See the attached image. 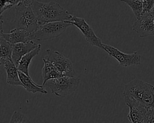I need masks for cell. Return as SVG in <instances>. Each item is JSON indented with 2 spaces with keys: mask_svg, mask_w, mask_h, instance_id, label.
Listing matches in <instances>:
<instances>
[{
  "mask_svg": "<svg viewBox=\"0 0 154 123\" xmlns=\"http://www.w3.org/2000/svg\"><path fill=\"white\" fill-rule=\"evenodd\" d=\"M123 95L146 108L154 107V86L141 80L134 79L127 83Z\"/></svg>",
  "mask_w": 154,
  "mask_h": 123,
  "instance_id": "1",
  "label": "cell"
},
{
  "mask_svg": "<svg viewBox=\"0 0 154 123\" xmlns=\"http://www.w3.org/2000/svg\"><path fill=\"white\" fill-rule=\"evenodd\" d=\"M31 7L37 20L40 22L68 21L72 16L67 10L53 1L41 2L34 0Z\"/></svg>",
  "mask_w": 154,
  "mask_h": 123,
  "instance_id": "2",
  "label": "cell"
},
{
  "mask_svg": "<svg viewBox=\"0 0 154 123\" xmlns=\"http://www.w3.org/2000/svg\"><path fill=\"white\" fill-rule=\"evenodd\" d=\"M79 84V78L63 76L48 80L44 86L49 88L54 95L60 97H66L74 93L78 89Z\"/></svg>",
  "mask_w": 154,
  "mask_h": 123,
  "instance_id": "3",
  "label": "cell"
},
{
  "mask_svg": "<svg viewBox=\"0 0 154 123\" xmlns=\"http://www.w3.org/2000/svg\"><path fill=\"white\" fill-rule=\"evenodd\" d=\"M15 7V28L31 33L35 32L38 27V21L31 5L19 3Z\"/></svg>",
  "mask_w": 154,
  "mask_h": 123,
  "instance_id": "4",
  "label": "cell"
},
{
  "mask_svg": "<svg viewBox=\"0 0 154 123\" xmlns=\"http://www.w3.org/2000/svg\"><path fill=\"white\" fill-rule=\"evenodd\" d=\"M70 25L72 24L66 21L38 22V27L35 32H32V37L33 40L38 41L54 39L63 34Z\"/></svg>",
  "mask_w": 154,
  "mask_h": 123,
  "instance_id": "5",
  "label": "cell"
},
{
  "mask_svg": "<svg viewBox=\"0 0 154 123\" xmlns=\"http://www.w3.org/2000/svg\"><path fill=\"white\" fill-rule=\"evenodd\" d=\"M46 52L48 55L45 58L53 64L63 76L76 77L73 65L69 58L65 57L59 52L50 49H46Z\"/></svg>",
  "mask_w": 154,
  "mask_h": 123,
  "instance_id": "6",
  "label": "cell"
},
{
  "mask_svg": "<svg viewBox=\"0 0 154 123\" xmlns=\"http://www.w3.org/2000/svg\"><path fill=\"white\" fill-rule=\"evenodd\" d=\"M102 49L109 56L116 59L123 67L138 65L141 64V55L137 52H134L132 53H125L112 46L104 43H103Z\"/></svg>",
  "mask_w": 154,
  "mask_h": 123,
  "instance_id": "7",
  "label": "cell"
},
{
  "mask_svg": "<svg viewBox=\"0 0 154 123\" xmlns=\"http://www.w3.org/2000/svg\"><path fill=\"white\" fill-rule=\"evenodd\" d=\"M66 22L71 23L72 25H74L76 28H78L84 35L85 40L90 45L96 46L102 49L103 43H102L101 39L96 36L93 29L87 23L84 18L72 15L70 20Z\"/></svg>",
  "mask_w": 154,
  "mask_h": 123,
  "instance_id": "8",
  "label": "cell"
},
{
  "mask_svg": "<svg viewBox=\"0 0 154 123\" xmlns=\"http://www.w3.org/2000/svg\"><path fill=\"white\" fill-rule=\"evenodd\" d=\"M132 29L142 38L154 35V16L150 13L141 15L132 25Z\"/></svg>",
  "mask_w": 154,
  "mask_h": 123,
  "instance_id": "9",
  "label": "cell"
},
{
  "mask_svg": "<svg viewBox=\"0 0 154 123\" xmlns=\"http://www.w3.org/2000/svg\"><path fill=\"white\" fill-rule=\"evenodd\" d=\"M125 101L129 108V112L128 115L129 121L133 123H146L147 108L128 98H125Z\"/></svg>",
  "mask_w": 154,
  "mask_h": 123,
  "instance_id": "10",
  "label": "cell"
},
{
  "mask_svg": "<svg viewBox=\"0 0 154 123\" xmlns=\"http://www.w3.org/2000/svg\"><path fill=\"white\" fill-rule=\"evenodd\" d=\"M3 21L1 18V35L0 37H3L7 41L12 44L19 43H26L29 41L32 40V33L25 30L13 29L10 33H3L2 29Z\"/></svg>",
  "mask_w": 154,
  "mask_h": 123,
  "instance_id": "11",
  "label": "cell"
},
{
  "mask_svg": "<svg viewBox=\"0 0 154 123\" xmlns=\"http://www.w3.org/2000/svg\"><path fill=\"white\" fill-rule=\"evenodd\" d=\"M38 45L32 40L26 43H19L12 44V59L16 66L17 67L23 56L37 47Z\"/></svg>",
  "mask_w": 154,
  "mask_h": 123,
  "instance_id": "12",
  "label": "cell"
},
{
  "mask_svg": "<svg viewBox=\"0 0 154 123\" xmlns=\"http://www.w3.org/2000/svg\"><path fill=\"white\" fill-rule=\"evenodd\" d=\"M7 74V83L10 85L23 86L19 75L17 67L11 61H6L4 64Z\"/></svg>",
  "mask_w": 154,
  "mask_h": 123,
  "instance_id": "13",
  "label": "cell"
},
{
  "mask_svg": "<svg viewBox=\"0 0 154 123\" xmlns=\"http://www.w3.org/2000/svg\"><path fill=\"white\" fill-rule=\"evenodd\" d=\"M19 75L20 79L23 85V87L28 91L32 93H41L43 94H46L48 91L43 88V85H38L36 84L31 79L29 76L26 75L24 73L19 71Z\"/></svg>",
  "mask_w": 154,
  "mask_h": 123,
  "instance_id": "14",
  "label": "cell"
},
{
  "mask_svg": "<svg viewBox=\"0 0 154 123\" xmlns=\"http://www.w3.org/2000/svg\"><path fill=\"white\" fill-rule=\"evenodd\" d=\"M43 61L44 63L42 68V76H43V86L45 85L46 82L51 79L60 77L63 76L53 64L49 61L45 57L43 58Z\"/></svg>",
  "mask_w": 154,
  "mask_h": 123,
  "instance_id": "15",
  "label": "cell"
},
{
  "mask_svg": "<svg viewBox=\"0 0 154 123\" xmlns=\"http://www.w3.org/2000/svg\"><path fill=\"white\" fill-rule=\"evenodd\" d=\"M40 49H41V45L39 44L37 47H36L35 49H33L31 52H28V53L23 56L17 66L18 70L24 73L28 76H29V72H28L29 64L32 58H34L35 56L38 55Z\"/></svg>",
  "mask_w": 154,
  "mask_h": 123,
  "instance_id": "16",
  "label": "cell"
},
{
  "mask_svg": "<svg viewBox=\"0 0 154 123\" xmlns=\"http://www.w3.org/2000/svg\"><path fill=\"white\" fill-rule=\"evenodd\" d=\"M0 64L3 65L6 61H11L12 59V44L7 41L3 37H0Z\"/></svg>",
  "mask_w": 154,
  "mask_h": 123,
  "instance_id": "17",
  "label": "cell"
},
{
  "mask_svg": "<svg viewBox=\"0 0 154 123\" xmlns=\"http://www.w3.org/2000/svg\"><path fill=\"white\" fill-rule=\"evenodd\" d=\"M132 9L137 19L141 17L143 11V1L140 0H120Z\"/></svg>",
  "mask_w": 154,
  "mask_h": 123,
  "instance_id": "18",
  "label": "cell"
},
{
  "mask_svg": "<svg viewBox=\"0 0 154 123\" xmlns=\"http://www.w3.org/2000/svg\"><path fill=\"white\" fill-rule=\"evenodd\" d=\"M29 118L24 114L14 111L11 116L10 122H30Z\"/></svg>",
  "mask_w": 154,
  "mask_h": 123,
  "instance_id": "19",
  "label": "cell"
},
{
  "mask_svg": "<svg viewBox=\"0 0 154 123\" xmlns=\"http://www.w3.org/2000/svg\"><path fill=\"white\" fill-rule=\"evenodd\" d=\"M154 5V0H143V11L141 15L149 13Z\"/></svg>",
  "mask_w": 154,
  "mask_h": 123,
  "instance_id": "20",
  "label": "cell"
},
{
  "mask_svg": "<svg viewBox=\"0 0 154 123\" xmlns=\"http://www.w3.org/2000/svg\"><path fill=\"white\" fill-rule=\"evenodd\" d=\"M154 122V107H149L146 112V123Z\"/></svg>",
  "mask_w": 154,
  "mask_h": 123,
  "instance_id": "21",
  "label": "cell"
},
{
  "mask_svg": "<svg viewBox=\"0 0 154 123\" xmlns=\"http://www.w3.org/2000/svg\"><path fill=\"white\" fill-rule=\"evenodd\" d=\"M0 3H1V16L2 15V13L4 11H5V10L13 7L12 5L7 3V2L5 0H0Z\"/></svg>",
  "mask_w": 154,
  "mask_h": 123,
  "instance_id": "22",
  "label": "cell"
},
{
  "mask_svg": "<svg viewBox=\"0 0 154 123\" xmlns=\"http://www.w3.org/2000/svg\"><path fill=\"white\" fill-rule=\"evenodd\" d=\"M34 0H19V3L26 5H31Z\"/></svg>",
  "mask_w": 154,
  "mask_h": 123,
  "instance_id": "23",
  "label": "cell"
},
{
  "mask_svg": "<svg viewBox=\"0 0 154 123\" xmlns=\"http://www.w3.org/2000/svg\"><path fill=\"white\" fill-rule=\"evenodd\" d=\"M7 3H8L9 4H11L13 6H16L19 3V0H5Z\"/></svg>",
  "mask_w": 154,
  "mask_h": 123,
  "instance_id": "24",
  "label": "cell"
},
{
  "mask_svg": "<svg viewBox=\"0 0 154 123\" xmlns=\"http://www.w3.org/2000/svg\"><path fill=\"white\" fill-rule=\"evenodd\" d=\"M150 14H152V15H153V16H154V5H153V8H152V9L151 11L150 12Z\"/></svg>",
  "mask_w": 154,
  "mask_h": 123,
  "instance_id": "25",
  "label": "cell"
}]
</instances>
